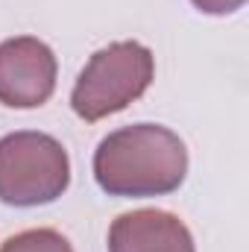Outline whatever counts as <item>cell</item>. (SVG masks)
Masks as SVG:
<instances>
[{"label": "cell", "instance_id": "6da1fadb", "mask_svg": "<svg viewBox=\"0 0 249 252\" xmlns=\"http://www.w3.org/2000/svg\"><path fill=\"white\" fill-rule=\"evenodd\" d=\"M185 176V141L161 124L121 126L94 150V179L109 196H164Z\"/></svg>", "mask_w": 249, "mask_h": 252}, {"label": "cell", "instance_id": "7a4b0ae2", "mask_svg": "<svg viewBox=\"0 0 249 252\" xmlns=\"http://www.w3.org/2000/svg\"><path fill=\"white\" fill-rule=\"evenodd\" d=\"M156 79V56L141 41H112L100 47L79 70L70 109L85 124H97L132 106Z\"/></svg>", "mask_w": 249, "mask_h": 252}, {"label": "cell", "instance_id": "3957f363", "mask_svg": "<svg viewBox=\"0 0 249 252\" xmlns=\"http://www.w3.org/2000/svg\"><path fill=\"white\" fill-rule=\"evenodd\" d=\"M70 185V158L59 138L35 129L0 138V202L32 208L56 202Z\"/></svg>", "mask_w": 249, "mask_h": 252}, {"label": "cell", "instance_id": "277c9868", "mask_svg": "<svg viewBox=\"0 0 249 252\" xmlns=\"http://www.w3.org/2000/svg\"><path fill=\"white\" fill-rule=\"evenodd\" d=\"M56 79L59 62L50 44L35 35L0 41V106L38 109L53 97Z\"/></svg>", "mask_w": 249, "mask_h": 252}, {"label": "cell", "instance_id": "5b68a950", "mask_svg": "<svg viewBox=\"0 0 249 252\" xmlns=\"http://www.w3.org/2000/svg\"><path fill=\"white\" fill-rule=\"evenodd\" d=\"M109 252H196V244L176 214L161 208H138L112 223Z\"/></svg>", "mask_w": 249, "mask_h": 252}, {"label": "cell", "instance_id": "8992f818", "mask_svg": "<svg viewBox=\"0 0 249 252\" xmlns=\"http://www.w3.org/2000/svg\"><path fill=\"white\" fill-rule=\"evenodd\" d=\"M0 252H73V247L56 229H27L6 238Z\"/></svg>", "mask_w": 249, "mask_h": 252}, {"label": "cell", "instance_id": "52a82bcc", "mask_svg": "<svg viewBox=\"0 0 249 252\" xmlns=\"http://www.w3.org/2000/svg\"><path fill=\"white\" fill-rule=\"evenodd\" d=\"M190 3L205 15H232L247 6V0H190Z\"/></svg>", "mask_w": 249, "mask_h": 252}]
</instances>
